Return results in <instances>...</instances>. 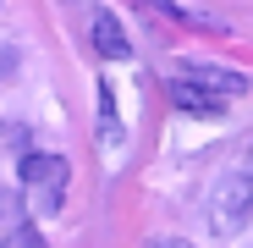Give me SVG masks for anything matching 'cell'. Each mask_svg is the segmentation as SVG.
<instances>
[{"label":"cell","instance_id":"obj_1","mask_svg":"<svg viewBox=\"0 0 253 248\" xmlns=\"http://www.w3.org/2000/svg\"><path fill=\"white\" fill-rule=\"evenodd\" d=\"M17 177H22V188H28V204L33 210H61V198H66V177H72V165L61 160V154H22V165H17Z\"/></svg>","mask_w":253,"mask_h":248},{"label":"cell","instance_id":"obj_2","mask_svg":"<svg viewBox=\"0 0 253 248\" xmlns=\"http://www.w3.org/2000/svg\"><path fill=\"white\" fill-rule=\"evenodd\" d=\"M248 221H253V177L231 171V177L215 182V193H209V226L220 237H237V232H248Z\"/></svg>","mask_w":253,"mask_h":248},{"label":"cell","instance_id":"obj_3","mask_svg":"<svg viewBox=\"0 0 253 248\" xmlns=\"http://www.w3.org/2000/svg\"><path fill=\"white\" fill-rule=\"evenodd\" d=\"M176 77H187L193 89H204L209 99H231V94H248L253 89L248 72H231V66H215V61H187Z\"/></svg>","mask_w":253,"mask_h":248},{"label":"cell","instance_id":"obj_4","mask_svg":"<svg viewBox=\"0 0 253 248\" xmlns=\"http://www.w3.org/2000/svg\"><path fill=\"white\" fill-rule=\"evenodd\" d=\"M138 11H154L165 22H182V28H209V33H226V22H215L209 11L198 6H176V0H138Z\"/></svg>","mask_w":253,"mask_h":248},{"label":"cell","instance_id":"obj_5","mask_svg":"<svg viewBox=\"0 0 253 248\" xmlns=\"http://www.w3.org/2000/svg\"><path fill=\"white\" fill-rule=\"evenodd\" d=\"M88 39H94V50H99V55H110V61H126V55H132V45H126V33H121V22H116L110 11H94Z\"/></svg>","mask_w":253,"mask_h":248},{"label":"cell","instance_id":"obj_6","mask_svg":"<svg viewBox=\"0 0 253 248\" xmlns=\"http://www.w3.org/2000/svg\"><path fill=\"white\" fill-rule=\"evenodd\" d=\"M165 89H171V105H176V110H193V116H215V110H220V105L209 99L204 89H193L187 77H171Z\"/></svg>","mask_w":253,"mask_h":248},{"label":"cell","instance_id":"obj_7","mask_svg":"<svg viewBox=\"0 0 253 248\" xmlns=\"http://www.w3.org/2000/svg\"><path fill=\"white\" fill-rule=\"evenodd\" d=\"M22 221H28V204H22L11 188H0V237H6L11 226H22Z\"/></svg>","mask_w":253,"mask_h":248},{"label":"cell","instance_id":"obj_8","mask_svg":"<svg viewBox=\"0 0 253 248\" xmlns=\"http://www.w3.org/2000/svg\"><path fill=\"white\" fill-rule=\"evenodd\" d=\"M0 248H44V237H39L33 221H22V226H11L6 237H0Z\"/></svg>","mask_w":253,"mask_h":248},{"label":"cell","instance_id":"obj_9","mask_svg":"<svg viewBox=\"0 0 253 248\" xmlns=\"http://www.w3.org/2000/svg\"><path fill=\"white\" fill-rule=\"evenodd\" d=\"M99 144L121 149V121H116V110H99Z\"/></svg>","mask_w":253,"mask_h":248},{"label":"cell","instance_id":"obj_10","mask_svg":"<svg viewBox=\"0 0 253 248\" xmlns=\"http://www.w3.org/2000/svg\"><path fill=\"white\" fill-rule=\"evenodd\" d=\"M149 248H193V243H182V237H149Z\"/></svg>","mask_w":253,"mask_h":248},{"label":"cell","instance_id":"obj_11","mask_svg":"<svg viewBox=\"0 0 253 248\" xmlns=\"http://www.w3.org/2000/svg\"><path fill=\"white\" fill-rule=\"evenodd\" d=\"M242 171H248V177H253V149H248V165H242Z\"/></svg>","mask_w":253,"mask_h":248},{"label":"cell","instance_id":"obj_12","mask_svg":"<svg viewBox=\"0 0 253 248\" xmlns=\"http://www.w3.org/2000/svg\"><path fill=\"white\" fill-rule=\"evenodd\" d=\"M66 6H83V0H66Z\"/></svg>","mask_w":253,"mask_h":248}]
</instances>
